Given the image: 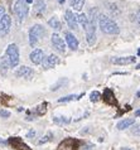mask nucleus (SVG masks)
<instances>
[{
	"mask_svg": "<svg viewBox=\"0 0 140 150\" xmlns=\"http://www.w3.org/2000/svg\"><path fill=\"white\" fill-rule=\"evenodd\" d=\"M4 15H5V6L0 5V19H1Z\"/></svg>",
	"mask_w": 140,
	"mask_h": 150,
	"instance_id": "obj_33",
	"label": "nucleus"
},
{
	"mask_svg": "<svg viewBox=\"0 0 140 150\" xmlns=\"http://www.w3.org/2000/svg\"><path fill=\"white\" fill-rule=\"evenodd\" d=\"M98 27H100L101 32L105 33V34H111V35H116L120 33V28H119L117 23L112 20L111 18H109L107 15L100 14L97 19Z\"/></svg>",
	"mask_w": 140,
	"mask_h": 150,
	"instance_id": "obj_1",
	"label": "nucleus"
},
{
	"mask_svg": "<svg viewBox=\"0 0 140 150\" xmlns=\"http://www.w3.org/2000/svg\"><path fill=\"white\" fill-rule=\"evenodd\" d=\"M135 116H140V110H136V111H135Z\"/></svg>",
	"mask_w": 140,
	"mask_h": 150,
	"instance_id": "obj_34",
	"label": "nucleus"
},
{
	"mask_svg": "<svg viewBox=\"0 0 140 150\" xmlns=\"http://www.w3.org/2000/svg\"><path fill=\"white\" fill-rule=\"evenodd\" d=\"M135 20H136V23L140 25V8L138 9V11H136V14H135Z\"/></svg>",
	"mask_w": 140,
	"mask_h": 150,
	"instance_id": "obj_32",
	"label": "nucleus"
},
{
	"mask_svg": "<svg viewBox=\"0 0 140 150\" xmlns=\"http://www.w3.org/2000/svg\"><path fill=\"white\" fill-rule=\"evenodd\" d=\"M69 5L73 8V10L81 11L85 5V0H69Z\"/></svg>",
	"mask_w": 140,
	"mask_h": 150,
	"instance_id": "obj_21",
	"label": "nucleus"
},
{
	"mask_svg": "<svg viewBox=\"0 0 140 150\" xmlns=\"http://www.w3.org/2000/svg\"><path fill=\"white\" fill-rule=\"evenodd\" d=\"M121 150H131V149H129V148H121Z\"/></svg>",
	"mask_w": 140,
	"mask_h": 150,
	"instance_id": "obj_37",
	"label": "nucleus"
},
{
	"mask_svg": "<svg viewBox=\"0 0 140 150\" xmlns=\"http://www.w3.org/2000/svg\"><path fill=\"white\" fill-rule=\"evenodd\" d=\"M51 42H52L53 48H54L58 53H64L66 52V43L59 37L58 33H53L52 37H51Z\"/></svg>",
	"mask_w": 140,
	"mask_h": 150,
	"instance_id": "obj_6",
	"label": "nucleus"
},
{
	"mask_svg": "<svg viewBox=\"0 0 140 150\" xmlns=\"http://www.w3.org/2000/svg\"><path fill=\"white\" fill-rule=\"evenodd\" d=\"M98 10L96 9V8H93V9L90 10V15L87 16L88 18V22L91 23V25H93L95 28H96V23H97V19H98Z\"/></svg>",
	"mask_w": 140,
	"mask_h": 150,
	"instance_id": "obj_18",
	"label": "nucleus"
},
{
	"mask_svg": "<svg viewBox=\"0 0 140 150\" xmlns=\"http://www.w3.org/2000/svg\"><path fill=\"white\" fill-rule=\"evenodd\" d=\"M138 56H140V49H138Z\"/></svg>",
	"mask_w": 140,
	"mask_h": 150,
	"instance_id": "obj_40",
	"label": "nucleus"
},
{
	"mask_svg": "<svg viewBox=\"0 0 140 150\" xmlns=\"http://www.w3.org/2000/svg\"><path fill=\"white\" fill-rule=\"evenodd\" d=\"M13 10L16 16V22L20 24L24 22V19L27 18L28 13H29V6H28V4L25 3V0H16Z\"/></svg>",
	"mask_w": 140,
	"mask_h": 150,
	"instance_id": "obj_2",
	"label": "nucleus"
},
{
	"mask_svg": "<svg viewBox=\"0 0 140 150\" xmlns=\"http://www.w3.org/2000/svg\"><path fill=\"white\" fill-rule=\"evenodd\" d=\"M78 148H80V140L73 137H67L58 145V150H77Z\"/></svg>",
	"mask_w": 140,
	"mask_h": 150,
	"instance_id": "obj_5",
	"label": "nucleus"
},
{
	"mask_svg": "<svg viewBox=\"0 0 140 150\" xmlns=\"http://www.w3.org/2000/svg\"><path fill=\"white\" fill-rule=\"evenodd\" d=\"M134 135H140V124H136L135 126L133 127V130H131Z\"/></svg>",
	"mask_w": 140,
	"mask_h": 150,
	"instance_id": "obj_29",
	"label": "nucleus"
},
{
	"mask_svg": "<svg viewBox=\"0 0 140 150\" xmlns=\"http://www.w3.org/2000/svg\"><path fill=\"white\" fill-rule=\"evenodd\" d=\"M82 96H83V93H81V95H68V96H64V97L59 98L58 102H69V101H73V100H80Z\"/></svg>",
	"mask_w": 140,
	"mask_h": 150,
	"instance_id": "obj_22",
	"label": "nucleus"
},
{
	"mask_svg": "<svg viewBox=\"0 0 140 150\" xmlns=\"http://www.w3.org/2000/svg\"><path fill=\"white\" fill-rule=\"evenodd\" d=\"M51 136H52V134H51V132H49V134H47L46 136L43 137L42 140L39 141V144H44V143H47V141H49V140H51Z\"/></svg>",
	"mask_w": 140,
	"mask_h": 150,
	"instance_id": "obj_30",
	"label": "nucleus"
},
{
	"mask_svg": "<svg viewBox=\"0 0 140 150\" xmlns=\"http://www.w3.org/2000/svg\"><path fill=\"white\" fill-rule=\"evenodd\" d=\"M104 101L106 103H109V105L117 106V102H116V98H115V96H114V92L109 88H106L104 91Z\"/></svg>",
	"mask_w": 140,
	"mask_h": 150,
	"instance_id": "obj_16",
	"label": "nucleus"
},
{
	"mask_svg": "<svg viewBox=\"0 0 140 150\" xmlns=\"http://www.w3.org/2000/svg\"><path fill=\"white\" fill-rule=\"evenodd\" d=\"M5 54H6V59L9 61L10 67H16L19 64V48L16 44L11 43L8 45Z\"/></svg>",
	"mask_w": 140,
	"mask_h": 150,
	"instance_id": "obj_4",
	"label": "nucleus"
},
{
	"mask_svg": "<svg viewBox=\"0 0 140 150\" xmlns=\"http://www.w3.org/2000/svg\"><path fill=\"white\" fill-rule=\"evenodd\" d=\"M64 83H67V80H66V78H64V80H63V78H62V80H59V82L58 83H57V85H54V86H52V91H56V90H58V88H61V86H62V85H64Z\"/></svg>",
	"mask_w": 140,
	"mask_h": 150,
	"instance_id": "obj_25",
	"label": "nucleus"
},
{
	"mask_svg": "<svg viewBox=\"0 0 140 150\" xmlns=\"http://www.w3.org/2000/svg\"><path fill=\"white\" fill-rule=\"evenodd\" d=\"M58 63H59V58L56 54H49L48 57H44L43 61H42V64H43L44 69H51Z\"/></svg>",
	"mask_w": 140,
	"mask_h": 150,
	"instance_id": "obj_8",
	"label": "nucleus"
},
{
	"mask_svg": "<svg viewBox=\"0 0 140 150\" xmlns=\"http://www.w3.org/2000/svg\"><path fill=\"white\" fill-rule=\"evenodd\" d=\"M64 37H66V43H67L68 47L71 48L72 51H76V49L78 48V40H77L76 37L73 35L71 32H66Z\"/></svg>",
	"mask_w": 140,
	"mask_h": 150,
	"instance_id": "obj_13",
	"label": "nucleus"
},
{
	"mask_svg": "<svg viewBox=\"0 0 140 150\" xmlns=\"http://www.w3.org/2000/svg\"><path fill=\"white\" fill-rule=\"evenodd\" d=\"M64 18H66V22L68 24V28L72 29V30H76L78 28V23H77V16L73 14L72 10H66V14H64Z\"/></svg>",
	"mask_w": 140,
	"mask_h": 150,
	"instance_id": "obj_10",
	"label": "nucleus"
},
{
	"mask_svg": "<svg viewBox=\"0 0 140 150\" xmlns=\"http://www.w3.org/2000/svg\"><path fill=\"white\" fill-rule=\"evenodd\" d=\"M9 144L15 149H20V150H29L28 146L23 143V140L20 137H10L9 139Z\"/></svg>",
	"mask_w": 140,
	"mask_h": 150,
	"instance_id": "obj_15",
	"label": "nucleus"
},
{
	"mask_svg": "<svg viewBox=\"0 0 140 150\" xmlns=\"http://www.w3.org/2000/svg\"><path fill=\"white\" fill-rule=\"evenodd\" d=\"M43 58H44L43 51H42V49H39V48L33 49L32 53L29 54V59L32 61L33 64H40V63H42V61H43Z\"/></svg>",
	"mask_w": 140,
	"mask_h": 150,
	"instance_id": "obj_11",
	"label": "nucleus"
},
{
	"mask_svg": "<svg viewBox=\"0 0 140 150\" xmlns=\"http://www.w3.org/2000/svg\"><path fill=\"white\" fill-rule=\"evenodd\" d=\"M46 34V29L43 28V25L40 24H35L29 29V33H28V37H29V44L30 47H35L38 44L39 39Z\"/></svg>",
	"mask_w": 140,
	"mask_h": 150,
	"instance_id": "obj_3",
	"label": "nucleus"
},
{
	"mask_svg": "<svg viewBox=\"0 0 140 150\" xmlns=\"http://www.w3.org/2000/svg\"><path fill=\"white\" fill-rule=\"evenodd\" d=\"M136 61V58L133 56H127V57H114L111 58V62L114 64H119V66H125V64H131Z\"/></svg>",
	"mask_w": 140,
	"mask_h": 150,
	"instance_id": "obj_12",
	"label": "nucleus"
},
{
	"mask_svg": "<svg viewBox=\"0 0 140 150\" xmlns=\"http://www.w3.org/2000/svg\"><path fill=\"white\" fill-rule=\"evenodd\" d=\"M136 69H140V64H138V66H136Z\"/></svg>",
	"mask_w": 140,
	"mask_h": 150,
	"instance_id": "obj_39",
	"label": "nucleus"
},
{
	"mask_svg": "<svg viewBox=\"0 0 140 150\" xmlns=\"http://www.w3.org/2000/svg\"><path fill=\"white\" fill-rule=\"evenodd\" d=\"M10 67V64H9V61L6 59V58H4V59L1 61V71L3 72H5V71Z\"/></svg>",
	"mask_w": 140,
	"mask_h": 150,
	"instance_id": "obj_26",
	"label": "nucleus"
},
{
	"mask_svg": "<svg viewBox=\"0 0 140 150\" xmlns=\"http://www.w3.org/2000/svg\"><path fill=\"white\" fill-rule=\"evenodd\" d=\"M0 117H4V119L10 117V112L8 110H0Z\"/></svg>",
	"mask_w": 140,
	"mask_h": 150,
	"instance_id": "obj_28",
	"label": "nucleus"
},
{
	"mask_svg": "<svg viewBox=\"0 0 140 150\" xmlns=\"http://www.w3.org/2000/svg\"><path fill=\"white\" fill-rule=\"evenodd\" d=\"M46 3L43 1V0H37L35 1V5H34V11L38 15H40V14H43L44 11H46Z\"/></svg>",
	"mask_w": 140,
	"mask_h": 150,
	"instance_id": "obj_20",
	"label": "nucleus"
},
{
	"mask_svg": "<svg viewBox=\"0 0 140 150\" xmlns=\"http://www.w3.org/2000/svg\"><path fill=\"white\" fill-rule=\"evenodd\" d=\"M47 103H43V105H40L38 109H37V111H38V115H44L46 114V111H47Z\"/></svg>",
	"mask_w": 140,
	"mask_h": 150,
	"instance_id": "obj_27",
	"label": "nucleus"
},
{
	"mask_svg": "<svg viewBox=\"0 0 140 150\" xmlns=\"http://www.w3.org/2000/svg\"><path fill=\"white\" fill-rule=\"evenodd\" d=\"M53 121L57 122V124H69V122H71V119L61 116V117H54V119H53Z\"/></svg>",
	"mask_w": 140,
	"mask_h": 150,
	"instance_id": "obj_24",
	"label": "nucleus"
},
{
	"mask_svg": "<svg viewBox=\"0 0 140 150\" xmlns=\"http://www.w3.org/2000/svg\"><path fill=\"white\" fill-rule=\"evenodd\" d=\"M83 30L86 33V40H87V43L90 45H93L95 42H96V28L91 25V23H88V25Z\"/></svg>",
	"mask_w": 140,
	"mask_h": 150,
	"instance_id": "obj_9",
	"label": "nucleus"
},
{
	"mask_svg": "<svg viewBox=\"0 0 140 150\" xmlns=\"http://www.w3.org/2000/svg\"><path fill=\"white\" fill-rule=\"evenodd\" d=\"M58 3H59V4H63V3H64V0H58Z\"/></svg>",
	"mask_w": 140,
	"mask_h": 150,
	"instance_id": "obj_36",
	"label": "nucleus"
},
{
	"mask_svg": "<svg viewBox=\"0 0 140 150\" xmlns=\"http://www.w3.org/2000/svg\"><path fill=\"white\" fill-rule=\"evenodd\" d=\"M10 27H11V18L10 15L5 14L0 19V38L5 37L10 32Z\"/></svg>",
	"mask_w": 140,
	"mask_h": 150,
	"instance_id": "obj_7",
	"label": "nucleus"
},
{
	"mask_svg": "<svg viewBox=\"0 0 140 150\" xmlns=\"http://www.w3.org/2000/svg\"><path fill=\"white\" fill-rule=\"evenodd\" d=\"M90 100H91V102H97L101 100V93L98 92V91H92L91 93H90Z\"/></svg>",
	"mask_w": 140,
	"mask_h": 150,
	"instance_id": "obj_23",
	"label": "nucleus"
},
{
	"mask_svg": "<svg viewBox=\"0 0 140 150\" xmlns=\"http://www.w3.org/2000/svg\"><path fill=\"white\" fill-rule=\"evenodd\" d=\"M32 1H33V0H25V3H27V4H30Z\"/></svg>",
	"mask_w": 140,
	"mask_h": 150,
	"instance_id": "obj_35",
	"label": "nucleus"
},
{
	"mask_svg": "<svg viewBox=\"0 0 140 150\" xmlns=\"http://www.w3.org/2000/svg\"><path fill=\"white\" fill-rule=\"evenodd\" d=\"M136 97H140V91H139V92L136 93Z\"/></svg>",
	"mask_w": 140,
	"mask_h": 150,
	"instance_id": "obj_38",
	"label": "nucleus"
},
{
	"mask_svg": "<svg viewBox=\"0 0 140 150\" xmlns=\"http://www.w3.org/2000/svg\"><path fill=\"white\" fill-rule=\"evenodd\" d=\"M34 72H33V69L27 67V66H22V67H19L18 69L15 71V76L16 77H24V78H30Z\"/></svg>",
	"mask_w": 140,
	"mask_h": 150,
	"instance_id": "obj_14",
	"label": "nucleus"
},
{
	"mask_svg": "<svg viewBox=\"0 0 140 150\" xmlns=\"http://www.w3.org/2000/svg\"><path fill=\"white\" fill-rule=\"evenodd\" d=\"M34 136H35V131L33 130V129H32V130H29V131H28L27 137H29V139H33V137H34Z\"/></svg>",
	"mask_w": 140,
	"mask_h": 150,
	"instance_id": "obj_31",
	"label": "nucleus"
},
{
	"mask_svg": "<svg viewBox=\"0 0 140 150\" xmlns=\"http://www.w3.org/2000/svg\"><path fill=\"white\" fill-rule=\"evenodd\" d=\"M134 124H135V119H124V120H121V121L117 122L116 127L119 130H125V129L130 127L131 125H134Z\"/></svg>",
	"mask_w": 140,
	"mask_h": 150,
	"instance_id": "obj_17",
	"label": "nucleus"
},
{
	"mask_svg": "<svg viewBox=\"0 0 140 150\" xmlns=\"http://www.w3.org/2000/svg\"><path fill=\"white\" fill-rule=\"evenodd\" d=\"M48 25L52 29H54V30H61V29H62V24H61L59 19L57 18V16H52V18L48 20Z\"/></svg>",
	"mask_w": 140,
	"mask_h": 150,
	"instance_id": "obj_19",
	"label": "nucleus"
}]
</instances>
